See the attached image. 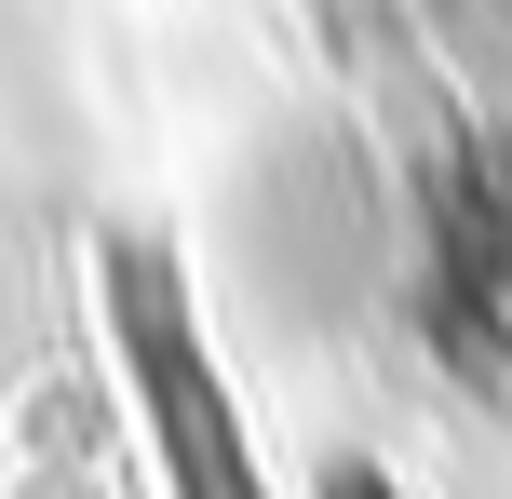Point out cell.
Listing matches in <instances>:
<instances>
[{"label":"cell","instance_id":"obj_1","mask_svg":"<svg viewBox=\"0 0 512 499\" xmlns=\"http://www.w3.org/2000/svg\"><path fill=\"white\" fill-rule=\"evenodd\" d=\"M108 324H122V365H135V405H149V446L176 459L203 499H256L243 486V432H230V392H216V365H203V338H189V311H176V284L162 270H108Z\"/></svg>","mask_w":512,"mask_h":499}]
</instances>
